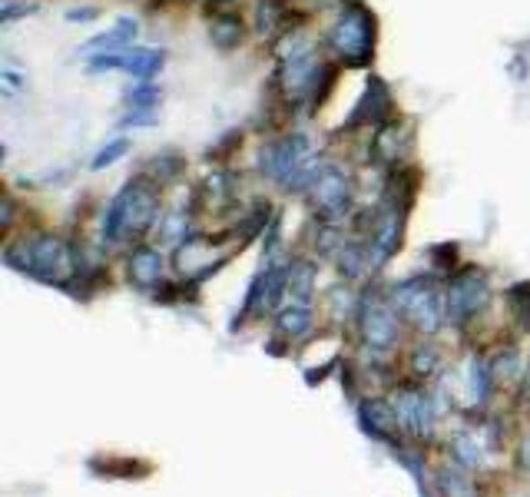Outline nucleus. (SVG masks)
Wrapping results in <instances>:
<instances>
[{"instance_id": "1", "label": "nucleus", "mask_w": 530, "mask_h": 497, "mask_svg": "<svg viewBox=\"0 0 530 497\" xmlns=\"http://www.w3.org/2000/svg\"><path fill=\"white\" fill-rule=\"evenodd\" d=\"M4 266L13 272H23L30 279L44 282V285H64L76 272V246H70L64 236L54 232H40L33 239L21 242H7L4 246Z\"/></svg>"}, {"instance_id": "2", "label": "nucleus", "mask_w": 530, "mask_h": 497, "mask_svg": "<svg viewBox=\"0 0 530 497\" xmlns=\"http://www.w3.org/2000/svg\"><path fill=\"white\" fill-rule=\"evenodd\" d=\"M375 37H378V17L361 0H348L328 31V50L345 66H365L375 57Z\"/></svg>"}, {"instance_id": "3", "label": "nucleus", "mask_w": 530, "mask_h": 497, "mask_svg": "<svg viewBox=\"0 0 530 497\" xmlns=\"http://www.w3.org/2000/svg\"><path fill=\"white\" fill-rule=\"evenodd\" d=\"M391 305L424 336H434L447 318H444V292H438L434 275H408L388 289Z\"/></svg>"}, {"instance_id": "4", "label": "nucleus", "mask_w": 530, "mask_h": 497, "mask_svg": "<svg viewBox=\"0 0 530 497\" xmlns=\"http://www.w3.org/2000/svg\"><path fill=\"white\" fill-rule=\"evenodd\" d=\"M487 299H491L487 275L477 266H465V269H457L447 279V289H444V318H447V325L461 328L477 312H484Z\"/></svg>"}, {"instance_id": "5", "label": "nucleus", "mask_w": 530, "mask_h": 497, "mask_svg": "<svg viewBox=\"0 0 530 497\" xmlns=\"http://www.w3.org/2000/svg\"><path fill=\"white\" fill-rule=\"evenodd\" d=\"M398 309L391 305L388 292L381 295L371 289V295H361L358 299V328H361V338H365V348L371 355H388L391 348L398 345Z\"/></svg>"}, {"instance_id": "6", "label": "nucleus", "mask_w": 530, "mask_h": 497, "mask_svg": "<svg viewBox=\"0 0 530 497\" xmlns=\"http://www.w3.org/2000/svg\"><path fill=\"white\" fill-rule=\"evenodd\" d=\"M308 196H312V209L318 222H328V226H342L352 216V209H355L352 176L342 166H335V162L325 166V173L318 176V183H315V189Z\"/></svg>"}, {"instance_id": "7", "label": "nucleus", "mask_w": 530, "mask_h": 497, "mask_svg": "<svg viewBox=\"0 0 530 497\" xmlns=\"http://www.w3.org/2000/svg\"><path fill=\"white\" fill-rule=\"evenodd\" d=\"M388 401L398 414V428L404 438L412 441L431 438L434 424H438V405H434L431 391H424L421 385H398Z\"/></svg>"}, {"instance_id": "8", "label": "nucleus", "mask_w": 530, "mask_h": 497, "mask_svg": "<svg viewBox=\"0 0 530 497\" xmlns=\"http://www.w3.org/2000/svg\"><path fill=\"white\" fill-rule=\"evenodd\" d=\"M312 153V140L308 133H285L279 140H269L259 150V173L269 176L272 183L285 186L295 176V170L305 162V156Z\"/></svg>"}, {"instance_id": "9", "label": "nucleus", "mask_w": 530, "mask_h": 497, "mask_svg": "<svg viewBox=\"0 0 530 497\" xmlns=\"http://www.w3.org/2000/svg\"><path fill=\"white\" fill-rule=\"evenodd\" d=\"M391 109H395V97H391L388 83L381 76L371 74L369 83H365V93L355 103L352 117L345 119V130H361V126H381L385 119H391Z\"/></svg>"}, {"instance_id": "10", "label": "nucleus", "mask_w": 530, "mask_h": 497, "mask_svg": "<svg viewBox=\"0 0 530 497\" xmlns=\"http://www.w3.org/2000/svg\"><path fill=\"white\" fill-rule=\"evenodd\" d=\"M355 414H358V424H361V432L369 434L371 441L378 444H401V428H398V414L391 408L388 398H365L355 405Z\"/></svg>"}, {"instance_id": "11", "label": "nucleus", "mask_w": 530, "mask_h": 497, "mask_svg": "<svg viewBox=\"0 0 530 497\" xmlns=\"http://www.w3.org/2000/svg\"><path fill=\"white\" fill-rule=\"evenodd\" d=\"M126 272H130V282L136 289H146L152 292L162 282V272H166V256H162L156 246H136L126 259Z\"/></svg>"}, {"instance_id": "12", "label": "nucleus", "mask_w": 530, "mask_h": 497, "mask_svg": "<svg viewBox=\"0 0 530 497\" xmlns=\"http://www.w3.org/2000/svg\"><path fill=\"white\" fill-rule=\"evenodd\" d=\"M136 33H140V23L133 21V17H119L113 31H103V33H97V37H90L87 44H83V54L93 57V50H100V54L126 50V47L136 40Z\"/></svg>"}, {"instance_id": "13", "label": "nucleus", "mask_w": 530, "mask_h": 497, "mask_svg": "<svg viewBox=\"0 0 530 497\" xmlns=\"http://www.w3.org/2000/svg\"><path fill=\"white\" fill-rule=\"evenodd\" d=\"M338 266V275L348 282H355L361 279L365 272L371 269V262H369V242L365 239H345L342 246H338V252L332 256Z\"/></svg>"}, {"instance_id": "14", "label": "nucleus", "mask_w": 530, "mask_h": 497, "mask_svg": "<svg viewBox=\"0 0 530 497\" xmlns=\"http://www.w3.org/2000/svg\"><path fill=\"white\" fill-rule=\"evenodd\" d=\"M315 325V315H312V305H285V309H279V315H275V336L285 338V342H295V338H302L312 332Z\"/></svg>"}, {"instance_id": "15", "label": "nucleus", "mask_w": 530, "mask_h": 497, "mask_svg": "<svg viewBox=\"0 0 530 497\" xmlns=\"http://www.w3.org/2000/svg\"><path fill=\"white\" fill-rule=\"evenodd\" d=\"M401 136H408V133L398 130V119H385L381 126H375V140H371V156H375V162H391V166H398L401 156H404Z\"/></svg>"}, {"instance_id": "16", "label": "nucleus", "mask_w": 530, "mask_h": 497, "mask_svg": "<svg viewBox=\"0 0 530 497\" xmlns=\"http://www.w3.org/2000/svg\"><path fill=\"white\" fill-rule=\"evenodd\" d=\"M242 37H246V31H242V17H239V13L226 11V13H216V17L209 21V40H213V47L222 50V54L236 50V47L242 44Z\"/></svg>"}, {"instance_id": "17", "label": "nucleus", "mask_w": 530, "mask_h": 497, "mask_svg": "<svg viewBox=\"0 0 530 497\" xmlns=\"http://www.w3.org/2000/svg\"><path fill=\"white\" fill-rule=\"evenodd\" d=\"M315 262L308 259H292L289 262V299L299 305H312L315 295Z\"/></svg>"}, {"instance_id": "18", "label": "nucleus", "mask_w": 530, "mask_h": 497, "mask_svg": "<svg viewBox=\"0 0 530 497\" xmlns=\"http://www.w3.org/2000/svg\"><path fill=\"white\" fill-rule=\"evenodd\" d=\"M166 66V50H152V47H133L126 50V74L136 80H152Z\"/></svg>"}, {"instance_id": "19", "label": "nucleus", "mask_w": 530, "mask_h": 497, "mask_svg": "<svg viewBox=\"0 0 530 497\" xmlns=\"http://www.w3.org/2000/svg\"><path fill=\"white\" fill-rule=\"evenodd\" d=\"M434 487H438V494H441V497H477L474 477H467L461 465H457V467H451V465L438 467Z\"/></svg>"}, {"instance_id": "20", "label": "nucleus", "mask_w": 530, "mask_h": 497, "mask_svg": "<svg viewBox=\"0 0 530 497\" xmlns=\"http://www.w3.org/2000/svg\"><path fill=\"white\" fill-rule=\"evenodd\" d=\"M325 166H328V162H325L322 153H308V156H305V162L299 166V170H295V176L285 186H282V189H285V193H292V196L312 193L315 183H318V176L325 173Z\"/></svg>"}, {"instance_id": "21", "label": "nucleus", "mask_w": 530, "mask_h": 497, "mask_svg": "<svg viewBox=\"0 0 530 497\" xmlns=\"http://www.w3.org/2000/svg\"><path fill=\"white\" fill-rule=\"evenodd\" d=\"M447 448H451V454H455V461L461 467L484 465V441H481L474 432H455V438H451Z\"/></svg>"}, {"instance_id": "22", "label": "nucleus", "mask_w": 530, "mask_h": 497, "mask_svg": "<svg viewBox=\"0 0 530 497\" xmlns=\"http://www.w3.org/2000/svg\"><path fill=\"white\" fill-rule=\"evenodd\" d=\"M183 170H186V160L179 156V153H156V156L150 160V166L143 170V176L152 179L156 186H162V183H173Z\"/></svg>"}, {"instance_id": "23", "label": "nucleus", "mask_w": 530, "mask_h": 497, "mask_svg": "<svg viewBox=\"0 0 530 497\" xmlns=\"http://www.w3.org/2000/svg\"><path fill=\"white\" fill-rule=\"evenodd\" d=\"M467 385H471V401L474 405H484L491 398V388H494V371H491V362L484 358H471L467 365Z\"/></svg>"}, {"instance_id": "24", "label": "nucleus", "mask_w": 530, "mask_h": 497, "mask_svg": "<svg viewBox=\"0 0 530 497\" xmlns=\"http://www.w3.org/2000/svg\"><path fill=\"white\" fill-rule=\"evenodd\" d=\"M408 368H412L414 379H431L441 371V348L434 345V342H421V345H414L412 358H408Z\"/></svg>"}, {"instance_id": "25", "label": "nucleus", "mask_w": 530, "mask_h": 497, "mask_svg": "<svg viewBox=\"0 0 530 497\" xmlns=\"http://www.w3.org/2000/svg\"><path fill=\"white\" fill-rule=\"evenodd\" d=\"M123 100L130 109H156L162 100V87H156L152 80H136L133 87L123 90Z\"/></svg>"}, {"instance_id": "26", "label": "nucleus", "mask_w": 530, "mask_h": 497, "mask_svg": "<svg viewBox=\"0 0 530 497\" xmlns=\"http://www.w3.org/2000/svg\"><path fill=\"white\" fill-rule=\"evenodd\" d=\"M508 309L524 332H530V282H514L508 289Z\"/></svg>"}, {"instance_id": "27", "label": "nucleus", "mask_w": 530, "mask_h": 497, "mask_svg": "<svg viewBox=\"0 0 530 497\" xmlns=\"http://www.w3.org/2000/svg\"><path fill=\"white\" fill-rule=\"evenodd\" d=\"M130 150H133L130 136H113L107 146H100V150H97V156H93V162H90V170H93V173H100V170H107V166H113V162L123 160V156H126Z\"/></svg>"}, {"instance_id": "28", "label": "nucleus", "mask_w": 530, "mask_h": 497, "mask_svg": "<svg viewBox=\"0 0 530 497\" xmlns=\"http://www.w3.org/2000/svg\"><path fill=\"white\" fill-rule=\"evenodd\" d=\"M282 0H259V7H256V31L265 37V33H275L282 27Z\"/></svg>"}, {"instance_id": "29", "label": "nucleus", "mask_w": 530, "mask_h": 497, "mask_svg": "<svg viewBox=\"0 0 530 497\" xmlns=\"http://www.w3.org/2000/svg\"><path fill=\"white\" fill-rule=\"evenodd\" d=\"M328 309H332V318H335V322H345L348 315L358 312V299L348 292V289H332V292H328Z\"/></svg>"}, {"instance_id": "30", "label": "nucleus", "mask_w": 530, "mask_h": 497, "mask_svg": "<svg viewBox=\"0 0 530 497\" xmlns=\"http://www.w3.org/2000/svg\"><path fill=\"white\" fill-rule=\"evenodd\" d=\"M428 259H431L434 272H451L457 259V246L455 242H438V246L428 248Z\"/></svg>"}, {"instance_id": "31", "label": "nucleus", "mask_w": 530, "mask_h": 497, "mask_svg": "<svg viewBox=\"0 0 530 497\" xmlns=\"http://www.w3.org/2000/svg\"><path fill=\"white\" fill-rule=\"evenodd\" d=\"M517 348H504V352H498V355L491 358V371H494V381L498 379H514L517 375Z\"/></svg>"}, {"instance_id": "32", "label": "nucleus", "mask_w": 530, "mask_h": 497, "mask_svg": "<svg viewBox=\"0 0 530 497\" xmlns=\"http://www.w3.org/2000/svg\"><path fill=\"white\" fill-rule=\"evenodd\" d=\"M40 4L30 0V4H17V0H0V23H11L17 17H27V13H37Z\"/></svg>"}, {"instance_id": "33", "label": "nucleus", "mask_w": 530, "mask_h": 497, "mask_svg": "<svg viewBox=\"0 0 530 497\" xmlns=\"http://www.w3.org/2000/svg\"><path fill=\"white\" fill-rule=\"evenodd\" d=\"M160 117H156V109H130L126 117L119 119V130H130V126H156Z\"/></svg>"}, {"instance_id": "34", "label": "nucleus", "mask_w": 530, "mask_h": 497, "mask_svg": "<svg viewBox=\"0 0 530 497\" xmlns=\"http://www.w3.org/2000/svg\"><path fill=\"white\" fill-rule=\"evenodd\" d=\"M0 83H4V93H13V90L23 87V74H17L13 66H4L0 70Z\"/></svg>"}, {"instance_id": "35", "label": "nucleus", "mask_w": 530, "mask_h": 497, "mask_svg": "<svg viewBox=\"0 0 530 497\" xmlns=\"http://www.w3.org/2000/svg\"><path fill=\"white\" fill-rule=\"evenodd\" d=\"M236 143H242V133L229 130L226 136H222V140H219L216 146H213V150H209V156H213V160H219V156H222V153H229V150H232V146H236Z\"/></svg>"}, {"instance_id": "36", "label": "nucleus", "mask_w": 530, "mask_h": 497, "mask_svg": "<svg viewBox=\"0 0 530 497\" xmlns=\"http://www.w3.org/2000/svg\"><path fill=\"white\" fill-rule=\"evenodd\" d=\"M97 17H100L97 7H70V11H66V21L70 23H90V21H97Z\"/></svg>"}, {"instance_id": "37", "label": "nucleus", "mask_w": 530, "mask_h": 497, "mask_svg": "<svg viewBox=\"0 0 530 497\" xmlns=\"http://www.w3.org/2000/svg\"><path fill=\"white\" fill-rule=\"evenodd\" d=\"M216 4H232V0H216Z\"/></svg>"}, {"instance_id": "38", "label": "nucleus", "mask_w": 530, "mask_h": 497, "mask_svg": "<svg viewBox=\"0 0 530 497\" xmlns=\"http://www.w3.org/2000/svg\"><path fill=\"white\" fill-rule=\"evenodd\" d=\"M527 375H530V362H527Z\"/></svg>"}]
</instances>
